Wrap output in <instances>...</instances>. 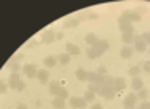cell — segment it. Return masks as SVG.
Instances as JSON below:
<instances>
[{"mask_svg": "<svg viewBox=\"0 0 150 109\" xmlns=\"http://www.w3.org/2000/svg\"><path fill=\"white\" fill-rule=\"evenodd\" d=\"M108 47H110V45H108V42L107 40H102V38H100V40H98L92 48H94V51L97 53V58H98V56H102V54L108 50Z\"/></svg>", "mask_w": 150, "mask_h": 109, "instance_id": "6da1fadb", "label": "cell"}, {"mask_svg": "<svg viewBox=\"0 0 150 109\" xmlns=\"http://www.w3.org/2000/svg\"><path fill=\"white\" fill-rule=\"evenodd\" d=\"M69 106H71L73 109H84L86 106H87V103L82 98H79V96H71V98H69Z\"/></svg>", "mask_w": 150, "mask_h": 109, "instance_id": "7a4b0ae2", "label": "cell"}, {"mask_svg": "<svg viewBox=\"0 0 150 109\" xmlns=\"http://www.w3.org/2000/svg\"><path fill=\"white\" fill-rule=\"evenodd\" d=\"M21 71H23L24 75H28L29 79H33V77H36V74H37V66L34 63H31V64L23 66V67H21Z\"/></svg>", "mask_w": 150, "mask_h": 109, "instance_id": "3957f363", "label": "cell"}, {"mask_svg": "<svg viewBox=\"0 0 150 109\" xmlns=\"http://www.w3.org/2000/svg\"><path fill=\"white\" fill-rule=\"evenodd\" d=\"M126 87H127V82L123 79V77H115V80H113L115 92H121V90H124Z\"/></svg>", "mask_w": 150, "mask_h": 109, "instance_id": "277c9868", "label": "cell"}, {"mask_svg": "<svg viewBox=\"0 0 150 109\" xmlns=\"http://www.w3.org/2000/svg\"><path fill=\"white\" fill-rule=\"evenodd\" d=\"M49 71L47 69H37V74H36V77H37V80H39L42 85H45V83H49Z\"/></svg>", "mask_w": 150, "mask_h": 109, "instance_id": "5b68a950", "label": "cell"}, {"mask_svg": "<svg viewBox=\"0 0 150 109\" xmlns=\"http://www.w3.org/2000/svg\"><path fill=\"white\" fill-rule=\"evenodd\" d=\"M66 54H69V56H78V54H81V48L78 47V45L74 43H66Z\"/></svg>", "mask_w": 150, "mask_h": 109, "instance_id": "8992f818", "label": "cell"}, {"mask_svg": "<svg viewBox=\"0 0 150 109\" xmlns=\"http://www.w3.org/2000/svg\"><path fill=\"white\" fill-rule=\"evenodd\" d=\"M132 50L139 51V53H144V51L147 50V45H145V42H144L140 37H137V35H136V40H134V48H132Z\"/></svg>", "mask_w": 150, "mask_h": 109, "instance_id": "52a82bcc", "label": "cell"}, {"mask_svg": "<svg viewBox=\"0 0 150 109\" xmlns=\"http://www.w3.org/2000/svg\"><path fill=\"white\" fill-rule=\"evenodd\" d=\"M62 83L58 82V80H53V82H49V92L52 93L53 96H57L60 93V90H62Z\"/></svg>", "mask_w": 150, "mask_h": 109, "instance_id": "ba28073f", "label": "cell"}, {"mask_svg": "<svg viewBox=\"0 0 150 109\" xmlns=\"http://www.w3.org/2000/svg\"><path fill=\"white\" fill-rule=\"evenodd\" d=\"M20 80H21V75H20V74H11V75H10V79H8V82H7L8 88L16 90V85L20 83Z\"/></svg>", "mask_w": 150, "mask_h": 109, "instance_id": "9c48e42d", "label": "cell"}, {"mask_svg": "<svg viewBox=\"0 0 150 109\" xmlns=\"http://www.w3.org/2000/svg\"><path fill=\"white\" fill-rule=\"evenodd\" d=\"M123 101H124V106H132L134 108V104L137 103V95L134 92H131V93H127V95L124 96Z\"/></svg>", "mask_w": 150, "mask_h": 109, "instance_id": "30bf717a", "label": "cell"}, {"mask_svg": "<svg viewBox=\"0 0 150 109\" xmlns=\"http://www.w3.org/2000/svg\"><path fill=\"white\" fill-rule=\"evenodd\" d=\"M55 40V32L53 31H44L42 32V43H52Z\"/></svg>", "mask_w": 150, "mask_h": 109, "instance_id": "8fae6325", "label": "cell"}, {"mask_svg": "<svg viewBox=\"0 0 150 109\" xmlns=\"http://www.w3.org/2000/svg\"><path fill=\"white\" fill-rule=\"evenodd\" d=\"M121 40L124 42V45H132L134 40H136V35H134V32H124Z\"/></svg>", "mask_w": 150, "mask_h": 109, "instance_id": "7c38bea8", "label": "cell"}, {"mask_svg": "<svg viewBox=\"0 0 150 109\" xmlns=\"http://www.w3.org/2000/svg\"><path fill=\"white\" fill-rule=\"evenodd\" d=\"M132 47H131V45H124L123 48H121V58H123V59H129L131 56H132Z\"/></svg>", "mask_w": 150, "mask_h": 109, "instance_id": "4fadbf2b", "label": "cell"}, {"mask_svg": "<svg viewBox=\"0 0 150 109\" xmlns=\"http://www.w3.org/2000/svg\"><path fill=\"white\" fill-rule=\"evenodd\" d=\"M98 40H100V38H98V35L94 34V32H91V34L86 35V43H87L89 47H94V45L97 43Z\"/></svg>", "mask_w": 150, "mask_h": 109, "instance_id": "5bb4252c", "label": "cell"}, {"mask_svg": "<svg viewBox=\"0 0 150 109\" xmlns=\"http://www.w3.org/2000/svg\"><path fill=\"white\" fill-rule=\"evenodd\" d=\"M131 88L136 90V92H139L140 88H144V82L140 77H134L132 80H131Z\"/></svg>", "mask_w": 150, "mask_h": 109, "instance_id": "9a60e30c", "label": "cell"}, {"mask_svg": "<svg viewBox=\"0 0 150 109\" xmlns=\"http://www.w3.org/2000/svg\"><path fill=\"white\" fill-rule=\"evenodd\" d=\"M76 79L81 80V82H86V79H87V71L82 69V67H78L76 69Z\"/></svg>", "mask_w": 150, "mask_h": 109, "instance_id": "2e32d148", "label": "cell"}, {"mask_svg": "<svg viewBox=\"0 0 150 109\" xmlns=\"http://www.w3.org/2000/svg\"><path fill=\"white\" fill-rule=\"evenodd\" d=\"M69 59H71V56L66 54V53H60L58 56H57V63H60V64H68Z\"/></svg>", "mask_w": 150, "mask_h": 109, "instance_id": "e0dca14e", "label": "cell"}, {"mask_svg": "<svg viewBox=\"0 0 150 109\" xmlns=\"http://www.w3.org/2000/svg\"><path fill=\"white\" fill-rule=\"evenodd\" d=\"M78 22H79L78 18H74V19H66L65 24H63V29H73V27H76V26H78Z\"/></svg>", "mask_w": 150, "mask_h": 109, "instance_id": "ac0fdd59", "label": "cell"}, {"mask_svg": "<svg viewBox=\"0 0 150 109\" xmlns=\"http://www.w3.org/2000/svg\"><path fill=\"white\" fill-rule=\"evenodd\" d=\"M52 106H53L55 109H63V108L66 106V103L63 101V99H60L58 96H55V98H53V101H52Z\"/></svg>", "mask_w": 150, "mask_h": 109, "instance_id": "d6986e66", "label": "cell"}, {"mask_svg": "<svg viewBox=\"0 0 150 109\" xmlns=\"http://www.w3.org/2000/svg\"><path fill=\"white\" fill-rule=\"evenodd\" d=\"M140 72H142V69H140V66H132V67H129V71H127V74H129L131 77H139L140 75Z\"/></svg>", "mask_w": 150, "mask_h": 109, "instance_id": "ffe728a7", "label": "cell"}, {"mask_svg": "<svg viewBox=\"0 0 150 109\" xmlns=\"http://www.w3.org/2000/svg\"><path fill=\"white\" fill-rule=\"evenodd\" d=\"M44 64H45L47 67H53V66L57 64V56H52V54L45 56V59H44Z\"/></svg>", "mask_w": 150, "mask_h": 109, "instance_id": "44dd1931", "label": "cell"}, {"mask_svg": "<svg viewBox=\"0 0 150 109\" xmlns=\"http://www.w3.org/2000/svg\"><path fill=\"white\" fill-rule=\"evenodd\" d=\"M86 80H89V83H97L100 80V75L97 72H87V79Z\"/></svg>", "mask_w": 150, "mask_h": 109, "instance_id": "7402d4cb", "label": "cell"}, {"mask_svg": "<svg viewBox=\"0 0 150 109\" xmlns=\"http://www.w3.org/2000/svg\"><path fill=\"white\" fill-rule=\"evenodd\" d=\"M147 98H149V90H147V88H140V90H139V95H137V99H142V101H145Z\"/></svg>", "mask_w": 150, "mask_h": 109, "instance_id": "603a6c76", "label": "cell"}, {"mask_svg": "<svg viewBox=\"0 0 150 109\" xmlns=\"http://www.w3.org/2000/svg\"><path fill=\"white\" fill-rule=\"evenodd\" d=\"M140 19H142V16H140L139 15V13H136V11H129V21L131 22H139L140 21Z\"/></svg>", "mask_w": 150, "mask_h": 109, "instance_id": "cb8c5ba5", "label": "cell"}, {"mask_svg": "<svg viewBox=\"0 0 150 109\" xmlns=\"http://www.w3.org/2000/svg\"><path fill=\"white\" fill-rule=\"evenodd\" d=\"M82 99H84L86 103H87V101H94V99H95V93H92V92H86V93H84V96H82Z\"/></svg>", "mask_w": 150, "mask_h": 109, "instance_id": "d4e9b609", "label": "cell"}, {"mask_svg": "<svg viewBox=\"0 0 150 109\" xmlns=\"http://www.w3.org/2000/svg\"><path fill=\"white\" fill-rule=\"evenodd\" d=\"M10 69H11V74H18L21 71V64L20 63H11L10 64Z\"/></svg>", "mask_w": 150, "mask_h": 109, "instance_id": "484cf974", "label": "cell"}, {"mask_svg": "<svg viewBox=\"0 0 150 109\" xmlns=\"http://www.w3.org/2000/svg\"><path fill=\"white\" fill-rule=\"evenodd\" d=\"M87 92H92V93L97 95V93H98V83H89V85H87Z\"/></svg>", "mask_w": 150, "mask_h": 109, "instance_id": "4316f807", "label": "cell"}, {"mask_svg": "<svg viewBox=\"0 0 150 109\" xmlns=\"http://www.w3.org/2000/svg\"><path fill=\"white\" fill-rule=\"evenodd\" d=\"M86 54H87L89 59H95V58H97V53L94 51V48H92V47H89V50L86 51Z\"/></svg>", "mask_w": 150, "mask_h": 109, "instance_id": "83f0119b", "label": "cell"}, {"mask_svg": "<svg viewBox=\"0 0 150 109\" xmlns=\"http://www.w3.org/2000/svg\"><path fill=\"white\" fill-rule=\"evenodd\" d=\"M57 96H58L60 99H63V101H66V98H68V90H66V88H62Z\"/></svg>", "mask_w": 150, "mask_h": 109, "instance_id": "f1b7e54d", "label": "cell"}, {"mask_svg": "<svg viewBox=\"0 0 150 109\" xmlns=\"http://www.w3.org/2000/svg\"><path fill=\"white\" fill-rule=\"evenodd\" d=\"M140 69H142L144 72L150 74V61H144V64L140 66Z\"/></svg>", "mask_w": 150, "mask_h": 109, "instance_id": "f546056e", "label": "cell"}, {"mask_svg": "<svg viewBox=\"0 0 150 109\" xmlns=\"http://www.w3.org/2000/svg\"><path fill=\"white\" fill-rule=\"evenodd\" d=\"M98 16L95 15V13H87V15H84V16H81V18H78V19H97Z\"/></svg>", "mask_w": 150, "mask_h": 109, "instance_id": "4dcf8cb0", "label": "cell"}, {"mask_svg": "<svg viewBox=\"0 0 150 109\" xmlns=\"http://www.w3.org/2000/svg\"><path fill=\"white\" fill-rule=\"evenodd\" d=\"M97 74H98L100 77L107 75V67H105V66H98V67H97Z\"/></svg>", "mask_w": 150, "mask_h": 109, "instance_id": "1f68e13d", "label": "cell"}, {"mask_svg": "<svg viewBox=\"0 0 150 109\" xmlns=\"http://www.w3.org/2000/svg\"><path fill=\"white\" fill-rule=\"evenodd\" d=\"M7 90H8L7 82H4V80H0V93H7Z\"/></svg>", "mask_w": 150, "mask_h": 109, "instance_id": "d6a6232c", "label": "cell"}, {"mask_svg": "<svg viewBox=\"0 0 150 109\" xmlns=\"http://www.w3.org/2000/svg\"><path fill=\"white\" fill-rule=\"evenodd\" d=\"M140 38L145 42V45H150V32H145L144 35H140Z\"/></svg>", "mask_w": 150, "mask_h": 109, "instance_id": "836d02e7", "label": "cell"}, {"mask_svg": "<svg viewBox=\"0 0 150 109\" xmlns=\"http://www.w3.org/2000/svg\"><path fill=\"white\" fill-rule=\"evenodd\" d=\"M24 88H26V82H23V80H20V83L16 85V90H18V92H23Z\"/></svg>", "mask_w": 150, "mask_h": 109, "instance_id": "e575fe53", "label": "cell"}, {"mask_svg": "<svg viewBox=\"0 0 150 109\" xmlns=\"http://www.w3.org/2000/svg\"><path fill=\"white\" fill-rule=\"evenodd\" d=\"M139 109H150V103L149 101H142V104H140Z\"/></svg>", "mask_w": 150, "mask_h": 109, "instance_id": "d590c367", "label": "cell"}, {"mask_svg": "<svg viewBox=\"0 0 150 109\" xmlns=\"http://www.w3.org/2000/svg\"><path fill=\"white\" fill-rule=\"evenodd\" d=\"M91 109H103V106H102L100 103H94V104L91 106Z\"/></svg>", "mask_w": 150, "mask_h": 109, "instance_id": "8d00e7d4", "label": "cell"}, {"mask_svg": "<svg viewBox=\"0 0 150 109\" xmlns=\"http://www.w3.org/2000/svg\"><path fill=\"white\" fill-rule=\"evenodd\" d=\"M23 58H24V54H23V53H18V54H16V58H15V63H20V61L23 59Z\"/></svg>", "mask_w": 150, "mask_h": 109, "instance_id": "74e56055", "label": "cell"}, {"mask_svg": "<svg viewBox=\"0 0 150 109\" xmlns=\"http://www.w3.org/2000/svg\"><path fill=\"white\" fill-rule=\"evenodd\" d=\"M63 37H65V35H63V32H57V34H55V40H62Z\"/></svg>", "mask_w": 150, "mask_h": 109, "instance_id": "f35d334b", "label": "cell"}, {"mask_svg": "<svg viewBox=\"0 0 150 109\" xmlns=\"http://www.w3.org/2000/svg\"><path fill=\"white\" fill-rule=\"evenodd\" d=\"M37 45V40L34 38V40H31V42H28V47H36Z\"/></svg>", "mask_w": 150, "mask_h": 109, "instance_id": "ab89813d", "label": "cell"}, {"mask_svg": "<svg viewBox=\"0 0 150 109\" xmlns=\"http://www.w3.org/2000/svg\"><path fill=\"white\" fill-rule=\"evenodd\" d=\"M16 109H28V106H24V104H20Z\"/></svg>", "mask_w": 150, "mask_h": 109, "instance_id": "60d3db41", "label": "cell"}, {"mask_svg": "<svg viewBox=\"0 0 150 109\" xmlns=\"http://www.w3.org/2000/svg\"><path fill=\"white\" fill-rule=\"evenodd\" d=\"M124 109H136V108H132V106H124Z\"/></svg>", "mask_w": 150, "mask_h": 109, "instance_id": "b9f144b4", "label": "cell"}, {"mask_svg": "<svg viewBox=\"0 0 150 109\" xmlns=\"http://www.w3.org/2000/svg\"><path fill=\"white\" fill-rule=\"evenodd\" d=\"M149 54H150V50H149Z\"/></svg>", "mask_w": 150, "mask_h": 109, "instance_id": "7bdbcfd3", "label": "cell"}]
</instances>
